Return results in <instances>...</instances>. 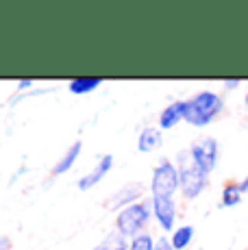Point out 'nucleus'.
I'll use <instances>...</instances> for the list:
<instances>
[{
  "label": "nucleus",
  "instance_id": "obj_6",
  "mask_svg": "<svg viewBox=\"0 0 248 250\" xmlns=\"http://www.w3.org/2000/svg\"><path fill=\"white\" fill-rule=\"evenodd\" d=\"M152 209V224L161 230L164 235H170L179 227V198H164V196H155L150 198Z\"/></svg>",
  "mask_w": 248,
  "mask_h": 250
},
{
  "label": "nucleus",
  "instance_id": "obj_10",
  "mask_svg": "<svg viewBox=\"0 0 248 250\" xmlns=\"http://www.w3.org/2000/svg\"><path fill=\"white\" fill-rule=\"evenodd\" d=\"M135 146H137V152H142V155H152V152L161 150L164 148V131L157 124H146L137 133Z\"/></svg>",
  "mask_w": 248,
  "mask_h": 250
},
{
  "label": "nucleus",
  "instance_id": "obj_12",
  "mask_svg": "<svg viewBox=\"0 0 248 250\" xmlns=\"http://www.w3.org/2000/svg\"><path fill=\"white\" fill-rule=\"evenodd\" d=\"M100 87H103L100 76H76V79L68 81V91L72 96H89Z\"/></svg>",
  "mask_w": 248,
  "mask_h": 250
},
{
  "label": "nucleus",
  "instance_id": "obj_14",
  "mask_svg": "<svg viewBox=\"0 0 248 250\" xmlns=\"http://www.w3.org/2000/svg\"><path fill=\"white\" fill-rule=\"evenodd\" d=\"M168 237H170V242H172L174 250H187L192 246L194 237H196V227H194V224H179Z\"/></svg>",
  "mask_w": 248,
  "mask_h": 250
},
{
  "label": "nucleus",
  "instance_id": "obj_4",
  "mask_svg": "<svg viewBox=\"0 0 248 250\" xmlns=\"http://www.w3.org/2000/svg\"><path fill=\"white\" fill-rule=\"evenodd\" d=\"M148 196H164V198H179V170L170 157H164L152 166L148 181Z\"/></svg>",
  "mask_w": 248,
  "mask_h": 250
},
{
  "label": "nucleus",
  "instance_id": "obj_21",
  "mask_svg": "<svg viewBox=\"0 0 248 250\" xmlns=\"http://www.w3.org/2000/svg\"><path fill=\"white\" fill-rule=\"evenodd\" d=\"M237 185H240V189H242V194H248V172H246V174L244 176H242V179L240 181H237Z\"/></svg>",
  "mask_w": 248,
  "mask_h": 250
},
{
  "label": "nucleus",
  "instance_id": "obj_13",
  "mask_svg": "<svg viewBox=\"0 0 248 250\" xmlns=\"http://www.w3.org/2000/svg\"><path fill=\"white\" fill-rule=\"evenodd\" d=\"M244 200V194H242L237 181H227L220 189V209H235V207L242 205Z\"/></svg>",
  "mask_w": 248,
  "mask_h": 250
},
{
  "label": "nucleus",
  "instance_id": "obj_9",
  "mask_svg": "<svg viewBox=\"0 0 248 250\" xmlns=\"http://www.w3.org/2000/svg\"><path fill=\"white\" fill-rule=\"evenodd\" d=\"M181 122H185V98H176L172 103H168L157 115V126L164 133L176 128Z\"/></svg>",
  "mask_w": 248,
  "mask_h": 250
},
{
  "label": "nucleus",
  "instance_id": "obj_22",
  "mask_svg": "<svg viewBox=\"0 0 248 250\" xmlns=\"http://www.w3.org/2000/svg\"><path fill=\"white\" fill-rule=\"evenodd\" d=\"M244 107H246V111H248V87L244 91Z\"/></svg>",
  "mask_w": 248,
  "mask_h": 250
},
{
  "label": "nucleus",
  "instance_id": "obj_5",
  "mask_svg": "<svg viewBox=\"0 0 248 250\" xmlns=\"http://www.w3.org/2000/svg\"><path fill=\"white\" fill-rule=\"evenodd\" d=\"M185 150H187V155H189V161L209 176H211L213 172L218 170V166H220V157H222L220 139L213 137V135L196 137Z\"/></svg>",
  "mask_w": 248,
  "mask_h": 250
},
{
  "label": "nucleus",
  "instance_id": "obj_3",
  "mask_svg": "<svg viewBox=\"0 0 248 250\" xmlns=\"http://www.w3.org/2000/svg\"><path fill=\"white\" fill-rule=\"evenodd\" d=\"M150 227H152V209L148 198L124 207L113 215V230H118L126 239H133L142 233H148Z\"/></svg>",
  "mask_w": 248,
  "mask_h": 250
},
{
  "label": "nucleus",
  "instance_id": "obj_2",
  "mask_svg": "<svg viewBox=\"0 0 248 250\" xmlns=\"http://www.w3.org/2000/svg\"><path fill=\"white\" fill-rule=\"evenodd\" d=\"M176 170H179V196L187 203H194L198 200L205 191L211 185V176L205 174L203 170H198L192 161H189L187 150H179L174 157Z\"/></svg>",
  "mask_w": 248,
  "mask_h": 250
},
{
  "label": "nucleus",
  "instance_id": "obj_20",
  "mask_svg": "<svg viewBox=\"0 0 248 250\" xmlns=\"http://www.w3.org/2000/svg\"><path fill=\"white\" fill-rule=\"evenodd\" d=\"M11 248H13L11 237H7V235H0V250H11Z\"/></svg>",
  "mask_w": 248,
  "mask_h": 250
},
{
  "label": "nucleus",
  "instance_id": "obj_7",
  "mask_svg": "<svg viewBox=\"0 0 248 250\" xmlns=\"http://www.w3.org/2000/svg\"><path fill=\"white\" fill-rule=\"evenodd\" d=\"M146 194H148V187H146L142 181L124 183L122 187H118L116 191H111V194H109L107 198L103 200V207L107 211H113V213H118V211L124 209V207L135 205V203H140V200H144Z\"/></svg>",
  "mask_w": 248,
  "mask_h": 250
},
{
  "label": "nucleus",
  "instance_id": "obj_15",
  "mask_svg": "<svg viewBox=\"0 0 248 250\" xmlns=\"http://www.w3.org/2000/svg\"><path fill=\"white\" fill-rule=\"evenodd\" d=\"M92 250H128V239L122 237L118 230H109L107 235H103V239H98Z\"/></svg>",
  "mask_w": 248,
  "mask_h": 250
},
{
  "label": "nucleus",
  "instance_id": "obj_16",
  "mask_svg": "<svg viewBox=\"0 0 248 250\" xmlns=\"http://www.w3.org/2000/svg\"><path fill=\"white\" fill-rule=\"evenodd\" d=\"M128 250H155V235L148 230V233L128 239Z\"/></svg>",
  "mask_w": 248,
  "mask_h": 250
},
{
  "label": "nucleus",
  "instance_id": "obj_18",
  "mask_svg": "<svg viewBox=\"0 0 248 250\" xmlns=\"http://www.w3.org/2000/svg\"><path fill=\"white\" fill-rule=\"evenodd\" d=\"M242 85H244V81L242 79H224L222 81V89L224 91H235V89H240Z\"/></svg>",
  "mask_w": 248,
  "mask_h": 250
},
{
  "label": "nucleus",
  "instance_id": "obj_8",
  "mask_svg": "<svg viewBox=\"0 0 248 250\" xmlns=\"http://www.w3.org/2000/svg\"><path fill=\"white\" fill-rule=\"evenodd\" d=\"M113 163H116L113 155H109V152L100 155L98 159H96V163L92 166V170L85 172V174L81 176L79 181H76V187H79L81 191H89V189H94V187L100 185V183L104 181V176H107L109 172L113 170Z\"/></svg>",
  "mask_w": 248,
  "mask_h": 250
},
{
  "label": "nucleus",
  "instance_id": "obj_19",
  "mask_svg": "<svg viewBox=\"0 0 248 250\" xmlns=\"http://www.w3.org/2000/svg\"><path fill=\"white\" fill-rule=\"evenodd\" d=\"M33 85H35V81L33 79H20L16 83V91H26V89H33Z\"/></svg>",
  "mask_w": 248,
  "mask_h": 250
},
{
  "label": "nucleus",
  "instance_id": "obj_17",
  "mask_svg": "<svg viewBox=\"0 0 248 250\" xmlns=\"http://www.w3.org/2000/svg\"><path fill=\"white\" fill-rule=\"evenodd\" d=\"M155 250H174V246H172V242H170V237L168 235H157L155 237Z\"/></svg>",
  "mask_w": 248,
  "mask_h": 250
},
{
  "label": "nucleus",
  "instance_id": "obj_1",
  "mask_svg": "<svg viewBox=\"0 0 248 250\" xmlns=\"http://www.w3.org/2000/svg\"><path fill=\"white\" fill-rule=\"evenodd\" d=\"M227 100L224 94L211 87L196 89L189 98H185V124L192 128H207L224 115Z\"/></svg>",
  "mask_w": 248,
  "mask_h": 250
},
{
  "label": "nucleus",
  "instance_id": "obj_11",
  "mask_svg": "<svg viewBox=\"0 0 248 250\" xmlns=\"http://www.w3.org/2000/svg\"><path fill=\"white\" fill-rule=\"evenodd\" d=\"M81 152H83V142H72L68 148L63 150V155L59 157L55 163H52V170H50V174L52 176H63V174H68L70 170L76 166V161L81 159Z\"/></svg>",
  "mask_w": 248,
  "mask_h": 250
}]
</instances>
